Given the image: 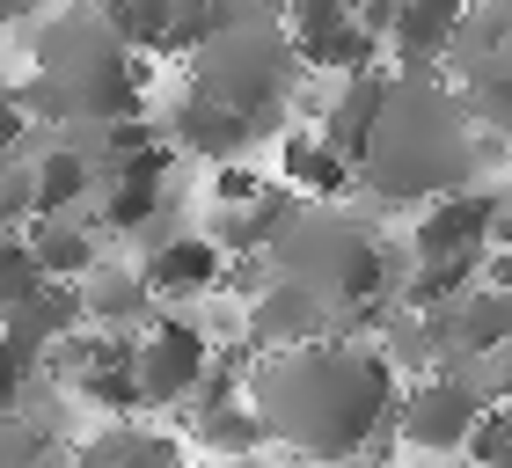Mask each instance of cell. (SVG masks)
<instances>
[{"label":"cell","instance_id":"6da1fadb","mask_svg":"<svg viewBox=\"0 0 512 468\" xmlns=\"http://www.w3.org/2000/svg\"><path fill=\"white\" fill-rule=\"evenodd\" d=\"M242 395L271 454H293L308 468H352V461H374V447L395 432L403 373L388 366L374 337H322V344L264 351L249 366Z\"/></svg>","mask_w":512,"mask_h":468},{"label":"cell","instance_id":"7a4b0ae2","mask_svg":"<svg viewBox=\"0 0 512 468\" xmlns=\"http://www.w3.org/2000/svg\"><path fill=\"white\" fill-rule=\"evenodd\" d=\"M491 154L498 147L483 139L469 96L447 74H388V110H381L374 154L359 169V198L410 220L454 191H476Z\"/></svg>","mask_w":512,"mask_h":468},{"label":"cell","instance_id":"3957f363","mask_svg":"<svg viewBox=\"0 0 512 468\" xmlns=\"http://www.w3.org/2000/svg\"><path fill=\"white\" fill-rule=\"evenodd\" d=\"M22 103L44 132H81V125H125L147 117V59L118 37L110 8H59L37 15L15 59Z\"/></svg>","mask_w":512,"mask_h":468},{"label":"cell","instance_id":"277c9868","mask_svg":"<svg viewBox=\"0 0 512 468\" xmlns=\"http://www.w3.org/2000/svg\"><path fill=\"white\" fill-rule=\"evenodd\" d=\"M264 271L322 293L344 322H352V337H374L381 315L395 308V286H403L395 242H388V227L366 213V205H300L293 198L278 234H271Z\"/></svg>","mask_w":512,"mask_h":468},{"label":"cell","instance_id":"5b68a950","mask_svg":"<svg viewBox=\"0 0 512 468\" xmlns=\"http://www.w3.org/2000/svg\"><path fill=\"white\" fill-rule=\"evenodd\" d=\"M183 81H191L205 103H220V110L249 117L256 132H271L278 117L293 110L300 81H308V66H300L293 37H286V15L220 8V22L205 30V44L183 59Z\"/></svg>","mask_w":512,"mask_h":468},{"label":"cell","instance_id":"8992f818","mask_svg":"<svg viewBox=\"0 0 512 468\" xmlns=\"http://www.w3.org/2000/svg\"><path fill=\"white\" fill-rule=\"evenodd\" d=\"M491 388H483V366H432L417 373V381H403V403H395V447L417 454V461H469L483 417H491Z\"/></svg>","mask_w":512,"mask_h":468},{"label":"cell","instance_id":"52a82bcc","mask_svg":"<svg viewBox=\"0 0 512 468\" xmlns=\"http://www.w3.org/2000/svg\"><path fill=\"white\" fill-rule=\"evenodd\" d=\"M132 373H139V403L147 410H198L205 388L220 381V337L198 315L169 308L132 344Z\"/></svg>","mask_w":512,"mask_h":468},{"label":"cell","instance_id":"ba28073f","mask_svg":"<svg viewBox=\"0 0 512 468\" xmlns=\"http://www.w3.org/2000/svg\"><path fill=\"white\" fill-rule=\"evenodd\" d=\"M498 249V191L476 183V191H454L425 205V213L403 220V271H461L483 278V256Z\"/></svg>","mask_w":512,"mask_h":468},{"label":"cell","instance_id":"9c48e42d","mask_svg":"<svg viewBox=\"0 0 512 468\" xmlns=\"http://www.w3.org/2000/svg\"><path fill=\"white\" fill-rule=\"evenodd\" d=\"M322 337H352V322H344L322 293H308V286H293V278L256 264L249 293H242V344L293 351V344H322Z\"/></svg>","mask_w":512,"mask_h":468},{"label":"cell","instance_id":"30bf717a","mask_svg":"<svg viewBox=\"0 0 512 468\" xmlns=\"http://www.w3.org/2000/svg\"><path fill=\"white\" fill-rule=\"evenodd\" d=\"M132 264L147 271V286H154L161 308H183V315H191V300L227 286V256H220L213 234H169V227H154V234H139V242H132Z\"/></svg>","mask_w":512,"mask_h":468},{"label":"cell","instance_id":"8fae6325","mask_svg":"<svg viewBox=\"0 0 512 468\" xmlns=\"http://www.w3.org/2000/svg\"><path fill=\"white\" fill-rule=\"evenodd\" d=\"M169 169H176V147H154L139 161H118V169H103L96 183V234H154L161 227V205H169Z\"/></svg>","mask_w":512,"mask_h":468},{"label":"cell","instance_id":"7c38bea8","mask_svg":"<svg viewBox=\"0 0 512 468\" xmlns=\"http://www.w3.org/2000/svg\"><path fill=\"white\" fill-rule=\"evenodd\" d=\"M381 110H388V74H352V81H322L308 132L330 147L344 169H366L374 154V132H381Z\"/></svg>","mask_w":512,"mask_h":468},{"label":"cell","instance_id":"4fadbf2b","mask_svg":"<svg viewBox=\"0 0 512 468\" xmlns=\"http://www.w3.org/2000/svg\"><path fill=\"white\" fill-rule=\"evenodd\" d=\"M161 132H169V147H176V154L205 161V169H235V161L249 154V139H256L249 117L220 110V103H205L191 81H176L169 110H161Z\"/></svg>","mask_w":512,"mask_h":468},{"label":"cell","instance_id":"5bb4252c","mask_svg":"<svg viewBox=\"0 0 512 468\" xmlns=\"http://www.w3.org/2000/svg\"><path fill=\"white\" fill-rule=\"evenodd\" d=\"M183 447L205 454V461H220V468H242V461L264 454L271 439H264V425H256L249 395L235 381H213L198 410H183Z\"/></svg>","mask_w":512,"mask_h":468},{"label":"cell","instance_id":"9a60e30c","mask_svg":"<svg viewBox=\"0 0 512 468\" xmlns=\"http://www.w3.org/2000/svg\"><path fill=\"white\" fill-rule=\"evenodd\" d=\"M271 183L300 205H352L359 198V169H344V161L322 147L308 125L278 132V161H271Z\"/></svg>","mask_w":512,"mask_h":468},{"label":"cell","instance_id":"2e32d148","mask_svg":"<svg viewBox=\"0 0 512 468\" xmlns=\"http://www.w3.org/2000/svg\"><path fill=\"white\" fill-rule=\"evenodd\" d=\"M81 308H88V330H103V337H132V344L147 337L161 315H169V308L154 300L147 271H139L132 256H125V264H103L96 278H88V286H81Z\"/></svg>","mask_w":512,"mask_h":468},{"label":"cell","instance_id":"e0dca14e","mask_svg":"<svg viewBox=\"0 0 512 468\" xmlns=\"http://www.w3.org/2000/svg\"><path fill=\"white\" fill-rule=\"evenodd\" d=\"M74 468H191V447H183L176 432L147 425V417H132V425L88 432L74 447Z\"/></svg>","mask_w":512,"mask_h":468},{"label":"cell","instance_id":"ac0fdd59","mask_svg":"<svg viewBox=\"0 0 512 468\" xmlns=\"http://www.w3.org/2000/svg\"><path fill=\"white\" fill-rule=\"evenodd\" d=\"M22 242H30L37 271L52 278V286H88V278L103 271V242H96V220H88V213H74V220H37Z\"/></svg>","mask_w":512,"mask_h":468},{"label":"cell","instance_id":"d6986e66","mask_svg":"<svg viewBox=\"0 0 512 468\" xmlns=\"http://www.w3.org/2000/svg\"><path fill=\"white\" fill-rule=\"evenodd\" d=\"M0 468H74V447L59 439V425L37 403L0 425Z\"/></svg>","mask_w":512,"mask_h":468},{"label":"cell","instance_id":"ffe728a7","mask_svg":"<svg viewBox=\"0 0 512 468\" xmlns=\"http://www.w3.org/2000/svg\"><path fill=\"white\" fill-rule=\"evenodd\" d=\"M469 110H476L483 139H491L498 154H512V66H505V74H491V81H476V88H469Z\"/></svg>","mask_w":512,"mask_h":468},{"label":"cell","instance_id":"44dd1931","mask_svg":"<svg viewBox=\"0 0 512 468\" xmlns=\"http://www.w3.org/2000/svg\"><path fill=\"white\" fill-rule=\"evenodd\" d=\"M30 227H37V176L22 154V161H0V234H30Z\"/></svg>","mask_w":512,"mask_h":468},{"label":"cell","instance_id":"7402d4cb","mask_svg":"<svg viewBox=\"0 0 512 468\" xmlns=\"http://www.w3.org/2000/svg\"><path fill=\"white\" fill-rule=\"evenodd\" d=\"M37 381H44V366L30 359V351H15L8 337H0V425L37 403Z\"/></svg>","mask_w":512,"mask_h":468},{"label":"cell","instance_id":"603a6c76","mask_svg":"<svg viewBox=\"0 0 512 468\" xmlns=\"http://www.w3.org/2000/svg\"><path fill=\"white\" fill-rule=\"evenodd\" d=\"M30 132H37V117L22 103V81H15V66H0V161L30 154Z\"/></svg>","mask_w":512,"mask_h":468},{"label":"cell","instance_id":"cb8c5ba5","mask_svg":"<svg viewBox=\"0 0 512 468\" xmlns=\"http://www.w3.org/2000/svg\"><path fill=\"white\" fill-rule=\"evenodd\" d=\"M483 388H491V403H498V410H512V351H498V359L483 366Z\"/></svg>","mask_w":512,"mask_h":468},{"label":"cell","instance_id":"d4e9b609","mask_svg":"<svg viewBox=\"0 0 512 468\" xmlns=\"http://www.w3.org/2000/svg\"><path fill=\"white\" fill-rule=\"evenodd\" d=\"M352 468H374V461H352Z\"/></svg>","mask_w":512,"mask_h":468},{"label":"cell","instance_id":"484cf974","mask_svg":"<svg viewBox=\"0 0 512 468\" xmlns=\"http://www.w3.org/2000/svg\"><path fill=\"white\" fill-rule=\"evenodd\" d=\"M498 468H512V461H498Z\"/></svg>","mask_w":512,"mask_h":468}]
</instances>
